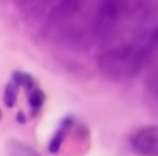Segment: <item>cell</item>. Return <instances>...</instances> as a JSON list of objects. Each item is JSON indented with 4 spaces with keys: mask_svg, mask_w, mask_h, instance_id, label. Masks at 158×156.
I'll list each match as a JSON object with an SVG mask.
<instances>
[{
    "mask_svg": "<svg viewBox=\"0 0 158 156\" xmlns=\"http://www.w3.org/2000/svg\"><path fill=\"white\" fill-rule=\"evenodd\" d=\"M18 90L19 87L11 80L6 84L4 87V94H3V99L7 108H13L17 104V97H18Z\"/></svg>",
    "mask_w": 158,
    "mask_h": 156,
    "instance_id": "52a82bcc",
    "label": "cell"
},
{
    "mask_svg": "<svg viewBox=\"0 0 158 156\" xmlns=\"http://www.w3.org/2000/svg\"><path fill=\"white\" fill-rule=\"evenodd\" d=\"M2 118H3V113H2V109H0V120H2Z\"/></svg>",
    "mask_w": 158,
    "mask_h": 156,
    "instance_id": "9c48e42d",
    "label": "cell"
},
{
    "mask_svg": "<svg viewBox=\"0 0 158 156\" xmlns=\"http://www.w3.org/2000/svg\"><path fill=\"white\" fill-rule=\"evenodd\" d=\"M74 124H75L74 116H65V118H63V120L60 122L57 130H56L54 135H53L52 140H50V144H49V152L50 154L56 155V154L60 152L61 146H63L64 141L67 140V137H68L69 131L72 130Z\"/></svg>",
    "mask_w": 158,
    "mask_h": 156,
    "instance_id": "3957f363",
    "label": "cell"
},
{
    "mask_svg": "<svg viewBox=\"0 0 158 156\" xmlns=\"http://www.w3.org/2000/svg\"><path fill=\"white\" fill-rule=\"evenodd\" d=\"M11 80L15 83L18 87H22L25 88L27 91L32 90L33 87H36V80L33 79L32 75L27 73V72H22V71H15L11 76Z\"/></svg>",
    "mask_w": 158,
    "mask_h": 156,
    "instance_id": "8992f818",
    "label": "cell"
},
{
    "mask_svg": "<svg viewBox=\"0 0 158 156\" xmlns=\"http://www.w3.org/2000/svg\"><path fill=\"white\" fill-rule=\"evenodd\" d=\"M6 148L11 156H42L31 145L21 142L18 140H10L6 145Z\"/></svg>",
    "mask_w": 158,
    "mask_h": 156,
    "instance_id": "5b68a950",
    "label": "cell"
},
{
    "mask_svg": "<svg viewBox=\"0 0 158 156\" xmlns=\"http://www.w3.org/2000/svg\"><path fill=\"white\" fill-rule=\"evenodd\" d=\"M44 101H46V94H44V91L42 90V88H39L38 86L28 91V104H29L31 116H32V118H35L39 113V111H40L42 107L44 105Z\"/></svg>",
    "mask_w": 158,
    "mask_h": 156,
    "instance_id": "277c9868",
    "label": "cell"
},
{
    "mask_svg": "<svg viewBox=\"0 0 158 156\" xmlns=\"http://www.w3.org/2000/svg\"><path fill=\"white\" fill-rule=\"evenodd\" d=\"M17 122H18V123L19 124H25V123H27V120H28V119H27V115H25V112H24V111H18V113H17Z\"/></svg>",
    "mask_w": 158,
    "mask_h": 156,
    "instance_id": "ba28073f",
    "label": "cell"
},
{
    "mask_svg": "<svg viewBox=\"0 0 158 156\" xmlns=\"http://www.w3.org/2000/svg\"><path fill=\"white\" fill-rule=\"evenodd\" d=\"M157 43L156 28L107 49L97 58L100 71L112 80L131 79L151 58Z\"/></svg>",
    "mask_w": 158,
    "mask_h": 156,
    "instance_id": "6da1fadb",
    "label": "cell"
},
{
    "mask_svg": "<svg viewBox=\"0 0 158 156\" xmlns=\"http://www.w3.org/2000/svg\"><path fill=\"white\" fill-rule=\"evenodd\" d=\"M129 144L140 156H158V127L153 124L133 131L129 137Z\"/></svg>",
    "mask_w": 158,
    "mask_h": 156,
    "instance_id": "7a4b0ae2",
    "label": "cell"
}]
</instances>
